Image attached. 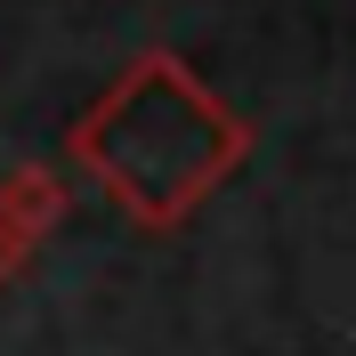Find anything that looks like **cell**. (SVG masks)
<instances>
[{
  "instance_id": "1",
  "label": "cell",
  "mask_w": 356,
  "mask_h": 356,
  "mask_svg": "<svg viewBox=\"0 0 356 356\" xmlns=\"http://www.w3.org/2000/svg\"><path fill=\"white\" fill-rule=\"evenodd\" d=\"M81 146H89V162L113 178V195L130 202V211H154V219L186 211V202L235 162V130L219 122V106H211L170 57L138 65L130 81L113 89L106 106H97V122L81 130Z\"/></svg>"
}]
</instances>
